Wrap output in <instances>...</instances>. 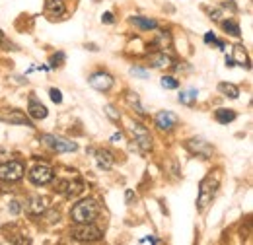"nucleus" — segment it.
I'll return each instance as SVG.
<instances>
[{
  "mask_svg": "<svg viewBox=\"0 0 253 245\" xmlns=\"http://www.w3.org/2000/svg\"><path fill=\"white\" fill-rule=\"evenodd\" d=\"M218 187H220V171H218V169H214V171H211V173L201 181V185H199L197 206H199V210H201V212H205V210L212 204V201H214V197H216Z\"/></svg>",
  "mask_w": 253,
  "mask_h": 245,
  "instance_id": "obj_1",
  "label": "nucleus"
},
{
  "mask_svg": "<svg viewBox=\"0 0 253 245\" xmlns=\"http://www.w3.org/2000/svg\"><path fill=\"white\" fill-rule=\"evenodd\" d=\"M72 220L76 224H88L94 222L95 218L99 216V204L95 203L94 199H82L80 203H76V206L72 208Z\"/></svg>",
  "mask_w": 253,
  "mask_h": 245,
  "instance_id": "obj_2",
  "label": "nucleus"
},
{
  "mask_svg": "<svg viewBox=\"0 0 253 245\" xmlns=\"http://www.w3.org/2000/svg\"><path fill=\"white\" fill-rule=\"evenodd\" d=\"M128 130L134 136V142H132L134 146H130L132 150H136V152L140 154H146L152 150V136H150V132H148L146 126H142L140 122H132Z\"/></svg>",
  "mask_w": 253,
  "mask_h": 245,
  "instance_id": "obj_3",
  "label": "nucleus"
},
{
  "mask_svg": "<svg viewBox=\"0 0 253 245\" xmlns=\"http://www.w3.org/2000/svg\"><path fill=\"white\" fill-rule=\"evenodd\" d=\"M41 142H43L49 150L59 152V154L76 152V150H78V146H76L74 142L66 140V138H63V136H57V134H43V136H41Z\"/></svg>",
  "mask_w": 253,
  "mask_h": 245,
  "instance_id": "obj_4",
  "label": "nucleus"
},
{
  "mask_svg": "<svg viewBox=\"0 0 253 245\" xmlns=\"http://www.w3.org/2000/svg\"><path fill=\"white\" fill-rule=\"evenodd\" d=\"M70 234H72V238L76 242H97V240H101V230L97 226H94L92 222H88V224H76Z\"/></svg>",
  "mask_w": 253,
  "mask_h": 245,
  "instance_id": "obj_5",
  "label": "nucleus"
},
{
  "mask_svg": "<svg viewBox=\"0 0 253 245\" xmlns=\"http://www.w3.org/2000/svg\"><path fill=\"white\" fill-rule=\"evenodd\" d=\"M24 177V165L20 162H6L0 165V179L6 183H16Z\"/></svg>",
  "mask_w": 253,
  "mask_h": 245,
  "instance_id": "obj_6",
  "label": "nucleus"
},
{
  "mask_svg": "<svg viewBox=\"0 0 253 245\" xmlns=\"http://www.w3.org/2000/svg\"><path fill=\"white\" fill-rule=\"evenodd\" d=\"M30 181L33 185H47L53 181V169L47 163H37L30 171Z\"/></svg>",
  "mask_w": 253,
  "mask_h": 245,
  "instance_id": "obj_7",
  "label": "nucleus"
},
{
  "mask_svg": "<svg viewBox=\"0 0 253 245\" xmlns=\"http://www.w3.org/2000/svg\"><path fill=\"white\" fill-rule=\"evenodd\" d=\"M187 150L191 154H195V156H199V158H203V160H207V158H211L212 156V146L209 144V142H205V140H201V138H191L187 140Z\"/></svg>",
  "mask_w": 253,
  "mask_h": 245,
  "instance_id": "obj_8",
  "label": "nucleus"
},
{
  "mask_svg": "<svg viewBox=\"0 0 253 245\" xmlns=\"http://www.w3.org/2000/svg\"><path fill=\"white\" fill-rule=\"evenodd\" d=\"M0 119H2L4 122H10V124H26V126L33 128V122L30 121L28 113H22L20 109H10V111H4V113H0Z\"/></svg>",
  "mask_w": 253,
  "mask_h": 245,
  "instance_id": "obj_9",
  "label": "nucleus"
},
{
  "mask_svg": "<svg viewBox=\"0 0 253 245\" xmlns=\"http://www.w3.org/2000/svg\"><path fill=\"white\" fill-rule=\"evenodd\" d=\"M90 86L97 92H107L113 86V76L107 72H95L90 76Z\"/></svg>",
  "mask_w": 253,
  "mask_h": 245,
  "instance_id": "obj_10",
  "label": "nucleus"
},
{
  "mask_svg": "<svg viewBox=\"0 0 253 245\" xmlns=\"http://www.w3.org/2000/svg\"><path fill=\"white\" fill-rule=\"evenodd\" d=\"M57 189H59V193H63L66 199H74L84 191V185L80 181H59Z\"/></svg>",
  "mask_w": 253,
  "mask_h": 245,
  "instance_id": "obj_11",
  "label": "nucleus"
},
{
  "mask_svg": "<svg viewBox=\"0 0 253 245\" xmlns=\"http://www.w3.org/2000/svg\"><path fill=\"white\" fill-rule=\"evenodd\" d=\"M177 115L173 111H160L156 115V126L160 130H171L175 124H177Z\"/></svg>",
  "mask_w": 253,
  "mask_h": 245,
  "instance_id": "obj_12",
  "label": "nucleus"
},
{
  "mask_svg": "<svg viewBox=\"0 0 253 245\" xmlns=\"http://www.w3.org/2000/svg\"><path fill=\"white\" fill-rule=\"evenodd\" d=\"M45 14L51 20H59L66 14V6L63 0H45Z\"/></svg>",
  "mask_w": 253,
  "mask_h": 245,
  "instance_id": "obj_13",
  "label": "nucleus"
},
{
  "mask_svg": "<svg viewBox=\"0 0 253 245\" xmlns=\"http://www.w3.org/2000/svg\"><path fill=\"white\" fill-rule=\"evenodd\" d=\"M94 158H95V163H97L99 169H111V167L115 165V156L109 152V150H105V148L95 150Z\"/></svg>",
  "mask_w": 253,
  "mask_h": 245,
  "instance_id": "obj_14",
  "label": "nucleus"
},
{
  "mask_svg": "<svg viewBox=\"0 0 253 245\" xmlns=\"http://www.w3.org/2000/svg\"><path fill=\"white\" fill-rule=\"evenodd\" d=\"M47 107L41 103V101H37L35 97L30 99V103H28V117H32L35 121H41V119H45L47 117Z\"/></svg>",
  "mask_w": 253,
  "mask_h": 245,
  "instance_id": "obj_15",
  "label": "nucleus"
},
{
  "mask_svg": "<svg viewBox=\"0 0 253 245\" xmlns=\"http://www.w3.org/2000/svg\"><path fill=\"white\" fill-rule=\"evenodd\" d=\"M47 206H49V199L47 197H33L32 201L28 203L26 210L32 216H39L47 210Z\"/></svg>",
  "mask_w": 253,
  "mask_h": 245,
  "instance_id": "obj_16",
  "label": "nucleus"
},
{
  "mask_svg": "<svg viewBox=\"0 0 253 245\" xmlns=\"http://www.w3.org/2000/svg\"><path fill=\"white\" fill-rule=\"evenodd\" d=\"M232 61L234 64H238V66H244V68H250V57H248V51H246V47L244 45H234V51H232Z\"/></svg>",
  "mask_w": 253,
  "mask_h": 245,
  "instance_id": "obj_17",
  "label": "nucleus"
},
{
  "mask_svg": "<svg viewBox=\"0 0 253 245\" xmlns=\"http://www.w3.org/2000/svg\"><path fill=\"white\" fill-rule=\"evenodd\" d=\"M130 24L142 31H150L158 28V22L156 20H150V18H144V16H130Z\"/></svg>",
  "mask_w": 253,
  "mask_h": 245,
  "instance_id": "obj_18",
  "label": "nucleus"
},
{
  "mask_svg": "<svg viewBox=\"0 0 253 245\" xmlns=\"http://www.w3.org/2000/svg\"><path fill=\"white\" fill-rule=\"evenodd\" d=\"M150 64L156 66V68H169L173 64V61H171L169 55H166V51H156V53L150 55Z\"/></svg>",
  "mask_w": 253,
  "mask_h": 245,
  "instance_id": "obj_19",
  "label": "nucleus"
},
{
  "mask_svg": "<svg viewBox=\"0 0 253 245\" xmlns=\"http://www.w3.org/2000/svg\"><path fill=\"white\" fill-rule=\"evenodd\" d=\"M152 45H154V47H160V51H169V49L173 47V41H171V35H169L168 31H160L158 35L154 37V41H152Z\"/></svg>",
  "mask_w": 253,
  "mask_h": 245,
  "instance_id": "obj_20",
  "label": "nucleus"
},
{
  "mask_svg": "<svg viewBox=\"0 0 253 245\" xmlns=\"http://www.w3.org/2000/svg\"><path fill=\"white\" fill-rule=\"evenodd\" d=\"M222 30L226 31L228 35H232V37H240V35H242L240 24H238V20H234V18H224V20H222Z\"/></svg>",
  "mask_w": 253,
  "mask_h": 245,
  "instance_id": "obj_21",
  "label": "nucleus"
},
{
  "mask_svg": "<svg viewBox=\"0 0 253 245\" xmlns=\"http://www.w3.org/2000/svg\"><path fill=\"white\" fill-rule=\"evenodd\" d=\"M218 92L224 93V95L230 97V99H238V97H240L238 86H234V84H230V82H220V84H218Z\"/></svg>",
  "mask_w": 253,
  "mask_h": 245,
  "instance_id": "obj_22",
  "label": "nucleus"
},
{
  "mask_svg": "<svg viewBox=\"0 0 253 245\" xmlns=\"http://www.w3.org/2000/svg\"><path fill=\"white\" fill-rule=\"evenodd\" d=\"M236 117H238V115H236L234 109H218V111L214 113V119L220 122V124H228V122L234 121Z\"/></svg>",
  "mask_w": 253,
  "mask_h": 245,
  "instance_id": "obj_23",
  "label": "nucleus"
},
{
  "mask_svg": "<svg viewBox=\"0 0 253 245\" xmlns=\"http://www.w3.org/2000/svg\"><path fill=\"white\" fill-rule=\"evenodd\" d=\"M126 101H128V105H130L132 109H136L140 115H146V109L140 105V99H138V95L134 92H126Z\"/></svg>",
  "mask_w": 253,
  "mask_h": 245,
  "instance_id": "obj_24",
  "label": "nucleus"
},
{
  "mask_svg": "<svg viewBox=\"0 0 253 245\" xmlns=\"http://www.w3.org/2000/svg\"><path fill=\"white\" fill-rule=\"evenodd\" d=\"M197 95H199V92H197L195 88H189V90H185V92L179 93V103L191 105L193 101H197Z\"/></svg>",
  "mask_w": 253,
  "mask_h": 245,
  "instance_id": "obj_25",
  "label": "nucleus"
},
{
  "mask_svg": "<svg viewBox=\"0 0 253 245\" xmlns=\"http://www.w3.org/2000/svg\"><path fill=\"white\" fill-rule=\"evenodd\" d=\"M160 84H162V88H166V90H175V88H179V82H177L173 76H164V78L160 80Z\"/></svg>",
  "mask_w": 253,
  "mask_h": 245,
  "instance_id": "obj_26",
  "label": "nucleus"
},
{
  "mask_svg": "<svg viewBox=\"0 0 253 245\" xmlns=\"http://www.w3.org/2000/svg\"><path fill=\"white\" fill-rule=\"evenodd\" d=\"M205 43H207V45H211V43H212V45H216L218 49H222V51H224V43L216 39V35H214L212 31H209V33L205 35Z\"/></svg>",
  "mask_w": 253,
  "mask_h": 245,
  "instance_id": "obj_27",
  "label": "nucleus"
},
{
  "mask_svg": "<svg viewBox=\"0 0 253 245\" xmlns=\"http://www.w3.org/2000/svg\"><path fill=\"white\" fill-rule=\"evenodd\" d=\"M130 74L136 76V78H148V76H150V72L144 70V68H140V66H132V68H130Z\"/></svg>",
  "mask_w": 253,
  "mask_h": 245,
  "instance_id": "obj_28",
  "label": "nucleus"
},
{
  "mask_svg": "<svg viewBox=\"0 0 253 245\" xmlns=\"http://www.w3.org/2000/svg\"><path fill=\"white\" fill-rule=\"evenodd\" d=\"M103 109H105V113H107V117H109L111 121H115V122L119 121V113L115 111V107H113V105H105Z\"/></svg>",
  "mask_w": 253,
  "mask_h": 245,
  "instance_id": "obj_29",
  "label": "nucleus"
},
{
  "mask_svg": "<svg viewBox=\"0 0 253 245\" xmlns=\"http://www.w3.org/2000/svg\"><path fill=\"white\" fill-rule=\"evenodd\" d=\"M49 95H51V99H53L55 103H63V93H61V90L51 88V90H49Z\"/></svg>",
  "mask_w": 253,
  "mask_h": 245,
  "instance_id": "obj_30",
  "label": "nucleus"
},
{
  "mask_svg": "<svg viewBox=\"0 0 253 245\" xmlns=\"http://www.w3.org/2000/svg\"><path fill=\"white\" fill-rule=\"evenodd\" d=\"M64 62V53H57L51 57V66H61Z\"/></svg>",
  "mask_w": 253,
  "mask_h": 245,
  "instance_id": "obj_31",
  "label": "nucleus"
},
{
  "mask_svg": "<svg viewBox=\"0 0 253 245\" xmlns=\"http://www.w3.org/2000/svg\"><path fill=\"white\" fill-rule=\"evenodd\" d=\"M20 210H22V208H20V203H18V201H12V203H10V212H12V214H20Z\"/></svg>",
  "mask_w": 253,
  "mask_h": 245,
  "instance_id": "obj_32",
  "label": "nucleus"
},
{
  "mask_svg": "<svg viewBox=\"0 0 253 245\" xmlns=\"http://www.w3.org/2000/svg\"><path fill=\"white\" fill-rule=\"evenodd\" d=\"M138 244H162V242H160V240H156L154 236H146V238H142Z\"/></svg>",
  "mask_w": 253,
  "mask_h": 245,
  "instance_id": "obj_33",
  "label": "nucleus"
},
{
  "mask_svg": "<svg viewBox=\"0 0 253 245\" xmlns=\"http://www.w3.org/2000/svg\"><path fill=\"white\" fill-rule=\"evenodd\" d=\"M101 22H103V24H107V26H109V24H113V14H111V12H105V14L101 16Z\"/></svg>",
  "mask_w": 253,
  "mask_h": 245,
  "instance_id": "obj_34",
  "label": "nucleus"
},
{
  "mask_svg": "<svg viewBox=\"0 0 253 245\" xmlns=\"http://www.w3.org/2000/svg\"><path fill=\"white\" fill-rule=\"evenodd\" d=\"M0 47H10V43L6 41V35L2 33V30H0Z\"/></svg>",
  "mask_w": 253,
  "mask_h": 245,
  "instance_id": "obj_35",
  "label": "nucleus"
},
{
  "mask_svg": "<svg viewBox=\"0 0 253 245\" xmlns=\"http://www.w3.org/2000/svg\"><path fill=\"white\" fill-rule=\"evenodd\" d=\"M132 201L136 203V197L132 195V191H126V203H132Z\"/></svg>",
  "mask_w": 253,
  "mask_h": 245,
  "instance_id": "obj_36",
  "label": "nucleus"
},
{
  "mask_svg": "<svg viewBox=\"0 0 253 245\" xmlns=\"http://www.w3.org/2000/svg\"><path fill=\"white\" fill-rule=\"evenodd\" d=\"M111 140H113V142H117V140H121V132H119V134H113V136H111Z\"/></svg>",
  "mask_w": 253,
  "mask_h": 245,
  "instance_id": "obj_37",
  "label": "nucleus"
},
{
  "mask_svg": "<svg viewBox=\"0 0 253 245\" xmlns=\"http://www.w3.org/2000/svg\"><path fill=\"white\" fill-rule=\"evenodd\" d=\"M226 64H228V66H234V61H232V57H226Z\"/></svg>",
  "mask_w": 253,
  "mask_h": 245,
  "instance_id": "obj_38",
  "label": "nucleus"
},
{
  "mask_svg": "<svg viewBox=\"0 0 253 245\" xmlns=\"http://www.w3.org/2000/svg\"><path fill=\"white\" fill-rule=\"evenodd\" d=\"M95 2H99V0H95Z\"/></svg>",
  "mask_w": 253,
  "mask_h": 245,
  "instance_id": "obj_39",
  "label": "nucleus"
}]
</instances>
